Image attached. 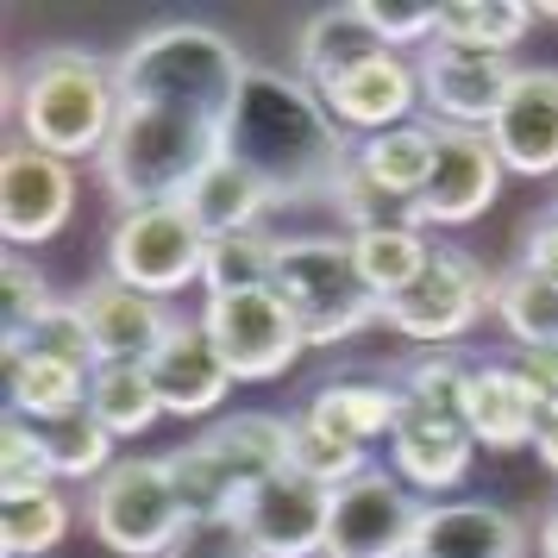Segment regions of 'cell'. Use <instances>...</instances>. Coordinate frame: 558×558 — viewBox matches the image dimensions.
<instances>
[{"label":"cell","instance_id":"30bf717a","mask_svg":"<svg viewBox=\"0 0 558 558\" xmlns=\"http://www.w3.org/2000/svg\"><path fill=\"white\" fill-rule=\"evenodd\" d=\"M427 502L408 489L396 471H364L332 496L327 521V553L320 558H414Z\"/></svg>","mask_w":558,"mask_h":558},{"label":"cell","instance_id":"836d02e7","mask_svg":"<svg viewBox=\"0 0 558 558\" xmlns=\"http://www.w3.org/2000/svg\"><path fill=\"white\" fill-rule=\"evenodd\" d=\"M289 471L327 483V489H345V483H357L364 471H377V464H371V446L332 439V433L314 427L307 414H289Z\"/></svg>","mask_w":558,"mask_h":558},{"label":"cell","instance_id":"603a6c76","mask_svg":"<svg viewBox=\"0 0 558 558\" xmlns=\"http://www.w3.org/2000/svg\"><path fill=\"white\" fill-rule=\"evenodd\" d=\"M302 414L314 427H327L332 439L371 446V439H389V433H396V421H402V389H396V383H364V377L320 383Z\"/></svg>","mask_w":558,"mask_h":558},{"label":"cell","instance_id":"7bdbcfd3","mask_svg":"<svg viewBox=\"0 0 558 558\" xmlns=\"http://www.w3.org/2000/svg\"><path fill=\"white\" fill-rule=\"evenodd\" d=\"M533 446H539V464H546V471L558 477V414H546V421H539V433H533Z\"/></svg>","mask_w":558,"mask_h":558},{"label":"cell","instance_id":"484cf974","mask_svg":"<svg viewBox=\"0 0 558 558\" xmlns=\"http://www.w3.org/2000/svg\"><path fill=\"white\" fill-rule=\"evenodd\" d=\"M433 151H439V138H433V120H408L396 132H377V138H357V170L389 189V195H402V202H421V189L433 177Z\"/></svg>","mask_w":558,"mask_h":558},{"label":"cell","instance_id":"5bb4252c","mask_svg":"<svg viewBox=\"0 0 558 558\" xmlns=\"http://www.w3.org/2000/svg\"><path fill=\"white\" fill-rule=\"evenodd\" d=\"M332 496H339V489L302 477V471H277L270 483H257L252 496L239 502L232 521L245 527L257 558H320L327 553Z\"/></svg>","mask_w":558,"mask_h":558},{"label":"cell","instance_id":"2e32d148","mask_svg":"<svg viewBox=\"0 0 558 558\" xmlns=\"http://www.w3.org/2000/svg\"><path fill=\"white\" fill-rule=\"evenodd\" d=\"M76 314L82 327H88V345L101 364H145V357L177 332V314L170 302H157V295H138L126 282L113 277H95L88 289L76 295Z\"/></svg>","mask_w":558,"mask_h":558},{"label":"cell","instance_id":"e575fe53","mask_svg":"<svg viewBox=\"0 0 558 558\" xmlns=\"http://www.w3.org/2000/svg\"><path fill=\"white\" fill-rule=\"evenodd\" d=\"M277 252L282 239L270 232H232V239H214L207 245V295H239V289H270L277 282Z\"/></svg>","mask_w":558,"mask_h":558},{"label":"cell","instance_id":"f35d334b","mask_svg":"<svg viewBox=\"0 0 558 558\" xmlns=\"http://www.w3.org/2000/svg\"><path fill=\"white\" fill-rule=\"evenodd\" d=\"M357 20H364V32L377 38L383 51H402V45H433L439 38V7H427V0H396V7H383V0H357Z\"/></svg>","mask_w":558,"mask_h":558},{"label":"cell","instance_id":"9a60e30c","mask_svg":"<svg viewBox=\"0 0 558 558\" xmlns=\"http://www.w3.org/2000/svg\"><path fill=\"white\" fill-rule=\"evenodd\" d=\"M439 151H433V177L421 189V227H471L489 202L502 195V157L489 145V132L464 126H433Z\"/></svg>","mask_w":558,"mask_h":558},{"label":"cell","instance_id":"f1b7e54d","mask_svg":"<svg viewBox=\"0 0 558 558\" xmlns=\"http://www.w3.org/2000/svg\"><path fill=\"white\" fill-rule=\"evenodd\" d=\"M88 414H95L113 439L151 433V421L163 414V402H157V389H151V371H145V364H101L95 383H88Z\"/></svg>","mask_w":558,"mask_h":558},{"label":"cell","instance_id":"b9f144b4","mask_svg":"<svg viewBox=\"0 0 558 558\" xmlns=\"http://www.w3.org/2000/svg\"><path fill=\"white\" fill-rule=\"evenodd\" d=\"M514 371L533 383V396L546 402V414H558V345H539V352H514Z\"/></svg>","mask_w":558,"mask_h":558},{"label":"cell","instance_id":"8fae6325","mask_svg":"<svg viewBox=\"0 0 558 558\" xmlns=\"http://www.w3.org/2000/svg\"><path fill=\"white\" fill-rule=\"evenodd\" d=\"M421 76V107L433 126H464V132H489L502 113L508 88H514V57H483V51H458V45H421L414 57Z\"/></svg>","mask_w":558,"mask_h":558},{"label":"cell","instance_id":"d6a6232c","mask_svg":"<svg viewBox=\"0 0 558 558\" xmlns=\"http://www.w3.org/2000/svg\"><path fill=\"white\" fill-rule=\"evenodd\" d=\"M45 452H51V471L70 483H101L120 458H113V433L82 408V414H63V421H45L38 427Z\"/></svg>","mask_w":558,"mask_h":558},{"label":"cell","instance_id":"3957f363","mask_svg":"<svg viewBox=\"0 0 558 558\" xmlns=\"http://www.w3.org/2000/svg\"><path fill=\"white\" fill-rule=\"evenodd\" d=\"M13 120H20V138L38 145V151L63 157V163H82V157L101 163L113 120H120L113 63H101L82 45L38 51L26 63V76L13 82Z\"/></svg>","mask_w":558,"mask_h":558},{"label":"cell","instance_id":"4fadbf2b","mask_svg":"<svg viewBox=\"0 0 558 558\" xmlns=\"http://www.w3.org/2000/svg\"><path fill=\"white\" fill-rule=\"evenodd\" d=\"M314 95L327 101V113L339 120V132H357V138H377V132H396L414 120L421 107V76L402 51H364L352 57L345 70H332L327 82H314Z\"/></svg>","mask_w":558,"mask_h":558},{"label":"cell","instance_id":"4316f807","mask_svg":"<svg viewBox=\"0 0 558 558\" xmlns=\"http://www.w3.org/2000/svg\"><path fill=\"white\" fill-rule=\"evenodd\" d=\"M352 239V257L371 295L377 302H396L402 289H414V277L433 264V239L421 227H389V232H345Z\"/></svg>","mask_w":558,"mask_h":558},{"label":"cell","instance_id":"4dcf8cb0","mask_svg":"<svg viewBox=\"0 0 558 558\" xmlns=\"http://www.w3.org/2000/svg\"><path fill=\"white\" fill-rule=\"evenodd\" d=\"M496 320L514 339V352H539V345H558V289L553 282L527 277L521 264L496 277Z\"/></svg>","mask_w":558,"mask_h":558},{"label":"cell","instance_id":"83f0119b","mask_svg":"<svg viewBox=\"0 0 558 558\" xmlns=\"http://www.w3.org/2000/svg\"><path fill=\"white\" fill-rule=\"evenodd\" d=\"M364 51H377V38H371L364 20H357V0L320 7V13L302 26V38H295V76L314 88V82H327L332 70H345V63L364 57Z\"/></svg>","mask_w":558,"mask_h":558},{"label":"cell","instance_id":"277c9868","mask_svg":"<svg viewBox=\"0 0 558 558\" xmlns=\"http://www.w3.org/2000/svg\"><path fill=\"white\" fill-rule=\"evenodd\" d=\"M163 458H170L177 489L195 521H232L257 483L289 471V421H277V414H227L202 439H189V446Z\"/></svg>","mask_w":558,"mask_h":558},{"label":"cell","instance_id":"ee69618b","mask_svg":"<svg viewBox=\"0 0 558 558\" xmlns=\"http://www.w3.org/2000/svg\"><path fill=\"white\" fill-rule=\"evenodd\" d=\"M539 558H558V502L539 514Z\"/></svg>","mask_w":558,"mask_h":558},{"label":"cell","instance_id":"e0dca14e","mask_svg":"<svg viewBox=\"0 0 558 558\" xmlns=\"http://www.w3.org/2000/svg\"><path fill=\"white\" fill-rule=\"evenodd\" d=\"M489 145L514 177H558V70H521L502 113L489 126Z\"/></svg>","mask_w":558,"mask_h":558},{"label":"cell","instance_id":"ac0fdd59","mask_svg":"<svg viewBox=\"0 0 558 558\" xmlns=\"http://www.w3.org/2000/svg\"><path fill=\"white\" fill-rule=\"evenodd\" d=\"M458 421L471 427L477 446L514 452V446H533V433H539V421H546V402H539L533 383L514 371V357H477V371H471V383H464Z\"/></svg>","mask_w":558,"mask_h":558},{"label":"cell","instance_id":"f546056e","mask_svg":"<svg viewBox=\"0 0 558 558\" xmlns=\"http://www.w3.org/2000/svg\"><path fill=\"white\" fill-rule=\"evenodd\" d=\"M57 307L63 302L51 295L45 270L26 264V252H7V264H0V352L20 357L32 345V332L45 327Z\"/></svg>","mask_w":558,"mask_h":558},{"label":"cell","instance_id":"7c38bea8","mask_svg":"<svg viewBox=\"0 0 558 558\" xmlns=\"http://www.w3.org/2000/svg\"><path fill=\"white\" fill-rule=\"evenodd\" d=\"M76 214V170L63 157L13 138L0 157V239L7 252H32L70 227Z\"/></svg>","mask_w":558,"mask_h":558},{"label":"cell","instance_id":"d6986e66","mask_svg":"<svg viewBox=\"0 0 558 558\" xmlns=\"http://www.w3.org/2000/svg\"><path fill=\"white\" fill-rule=\"evenodd\" d=\"M145 371H151V389H157V402H163V414H182V421L189 414H214L232 389L227 357L207 339L202 320H177V332L145 357Z\"/></svg>","mask_w":558,"mask_h":558},{"label":"cell","instance_id":"52a82bcc","mask_svg":"<svg viewBox=\"0 0 558 558\" xmlns=\"http://www.w3.org/2000/svg\"><path fill=\"white\" fill-rule=\"evenodd\" d=\"M207 239L202 220L182 202H157V207H132L120 214V227L107 232V277L170 302L177 289L207 277Z\"/></svg>","mask_w":558,"mask_h":558},{"label":"cell","instance_id":"d590c367","mask_svg":"<svg viewBox=\"0 0 558 558\" xmlns=\"http://www.w3.org/2000/svg\"><path fill=\"white\" fill-rule=\"evenodd\" d=\"M332 207H339V220H345V232H389V227H421V207L402 202V195H389V189H377V182L357 170V157L345 163V177L332 182ZM427 232V227H421Z\"/></svg>","mask_w":558,"mask_h":558},{"label":"cell","instance_id":"d4e9b609","mask_svg":"<svg viewBox=\"0 0 558 558\" xmlns=\"http://www.w3.org/2000/svg\"><path fill=\"white\" fill-rule=\"evenodd\" d=\"M539 20L527 0H446L439 7V45L483 57H514L527 45V26Z\"/></svg>","mask_w":558,"mask_h":558},{"label":"cell","instance_id":"1f68e13d","mask_svg":"<svg viewBox=\"0 0 558 558\" xmlns=\"http://www.w3.org/2000/svg\"><path fill=\"white\" fill-rule=\"evenodd\" d=\"M477 371V357L464 345H421L396 371V389H402L408 408H433V414H458L464 408V383Z\"/></svg>","mask_w":558,"mask_h":558},{"label":"cell","instance_id":"74e56055","mask_svg":"<svg viewBox=\"0 0 558 558\" xmlns=\"http://www.w3.org/2000/svg\"><path fill=\"white\" fill-rule=\"evenodd\" d=\"M70 533V502L63 496H32V502H0V553L7 558H45Z\"/></svg>","mask_w":558,"mask_h":558},{"label":"cell","instance_id":"7402d4cb","mask_svg":"<svg viewBox=\"0 0 558 558\" xmlns=\"http://www.w3.org/2000/svg\"><path fill=\"white\" fill-rule=\"evenodd\" d=\"M88 383H95V371H82L70 357L20 352V357H7V414H20L32 427L82 414L88 408Z\"/></svg>","mask_w":558,"mask_h":558},{"label":"cell","instance_id":"ab89813d","mask_svg":"<svg viewBox=\"0 0 558 558\" xmlns=\"http://www.w3.org/2000/svg\"><path fill=\"white\" fill-rule=\"evenodd\" d=\"M26 352H51V357H70V364H82V371H101V357H95V345H88V327H82V314L76 302H63L45 320V327L32 332V345Z\"/></svg>","mask_w":558,"mask_h":558},{"label":"cell","instance_id":"5b68a950","mask_svg":"<svg viewBox=\"0 0 558 558\" xmlns=\"http://www.w3.org/2000/svg\"><path fill=\"white\" fill-rule=\"evenodd\" d=\"M270 289L295 314L307 345H339V339H357L371 320H383V302L371 295V282L357 270L352 239H327V232L282 239Z\"/></svg>","mask_w":558,"mask_h":558},{"label":"cell","instance_id":"bcb514c9","mask_svg":"<svg viewBox=\"0 0 558 558\" xmlns=\"http://www.w3.org/2000/svg\"><path fill=\"white\" fill-rule=\"evenodd\" d=\"M553 214H558V207H553Z\"/></svg>","mask_w":558,"mask_h":558},{"label":"cell","instance_id":"44dd1931","mask_svg":"<svg viewBox=\"0 0 558 558\" xmlns=\"http://www.w3.org/2000/svg\"><path fill=\"white\" fill-rule=\"evenodd\" d=\"M527 533L496 502H427L414 558H521Z\"/></svg>","mask_w":558,"mask_h":558},{"label":"cell","instance_id":"8d00e7d4","mask_svg":"<svg viewBox=\"0 0 558 558\" xmlns=\"http://www.w3.org/2000/svg\"><path fill=\"white\" fill-rule=\"evenodd\" d=\"M51 489H57V471L38 427L7 414V427H0V502H32V496H51Z\"/></svg>","mask_w":558,"mask_h":558},{"label":"cell","instance_id":"60d3db41","mask_svg":"<svg viewBox=\"0 0 558 558\" xmlns=\"http://www.w3.org/2000/svg\"><path fill=\"white\" fill-rule=\"evenodd\" d=\"M521 270L558 289V214L527 220V232H521Z\"/></svg>","mask_w":558,"mask_h":558},{"label":"cell","instance_id":"7a4b0ae2","mask_svg":"<svg viewBox=\"0 0 558 558\" xmlns=\"http://www.w3.org/2000/svg\"><path fill=\"white\" fill-rule=\"evenodd\" d=\"M232 163H245L270 202H314L332 195V182L345 177V163L357 157V145L339 132V120L327 113V101L289 70H252L239 113H232Z\"/></svg>","mask_w":558,"mask_h":558},{"label":"cell","instance_id":"8992f818","mask_svg":"<svg viewBox=\"0 0 558 558\" xmlns=\"http://www.w3.org/2000/svg\"><path fill=\"white\" fill-rule=\"evenodd\" d=\"M88 527L120 558H170L189 539L195 514L182 502L170 458H120L88 489Z\"/></svg>","mask_w":558,"mask_h":558},{"label":"cell","instance_id":"f6af8a7d","mask_svg":"<svg viewBox=\"0 0 558 558\" xmlns=\"http://www.w3.org/2000/svg\"><path fill=\"white\" fill-rule=\"evenodd\" d=\"M533 13H539V20H558V0H539V7H533Z\"/></svg>","mask_w":558,"mask_h":558},{"label":"cell","instance_id":"9c48e42d","mask_svg":"<svg viewBox=\"0 0 558 558\" xmlns=\"http://www.w3.org/2000/svg\"><path fill=\"white\" fill-rule=\"evenodd\" d=\"M207 339L220 345L232 383H277L295 371V357L307 352L295 314L282 307L277 289H239V295H207L202 307Z\"/></svg>","mask_w":558,"mask_h":558},{"label":"cell","instance_id":"ffe728a7","mask_svg":"<svg viewBox=\"0 0 558 558\" xmlns=\"http://www.w3.org/2000/svg\"><path fill=\"white\" fill-rule=\"evenodd\" d=\"M471 452L477 439L458 414H433V408H408L389 433V471L408 483V489H458L471 477Z\"/></svg>","mask_w":558,"mask_h":558},{"label":"cell","instance_id":"cb8c5ba5","mask_svg":"<svg viewBox=\"0 0 558 558\" xmlns=\"http://www.w3.org/2000/svg\"><path fill=\"white\" fill-rule=\"evenodd\" d=\"M182 207L202 220L207 239H232V232H257L264 207H277V202H270V189H264L245 163L220 157V163H214V170L182 195Z\"/></svg>","mask_w":558,"mask_h":558},{"label":"cell","instance_id":"ba28073f","mask_svg":"<svg viewBox=\"0 0 558 558\" xmlns=\"http://www.w3.org/2000/svg\"><path fill=\"white\" fill-rule=\"evenodd\" d=\"M483 314H496V277L471 252L439 245L433 264L414 277V289L383 302V327L414 339V352H421V345H464V332Z\"/></svg>","mask_w":558,"mask_h":558},{"label":"cell","instance_id":"6da1fadb","mask_svg":"<svg viewBox=\"0 0 558 558\" xmlns=\"http://www.w3.org/2000/svg\"><path fill=\"white\" fill-rule=\"evenodd\" d=\"M113 82L120 120L101 151V189L120 202V214H132L182 202L232 151V113L252 82V63L227 32L202 20H170L138 32L120 51Z\"/></svg>","mask_w":558,"mask_h":558}]
</instances>
